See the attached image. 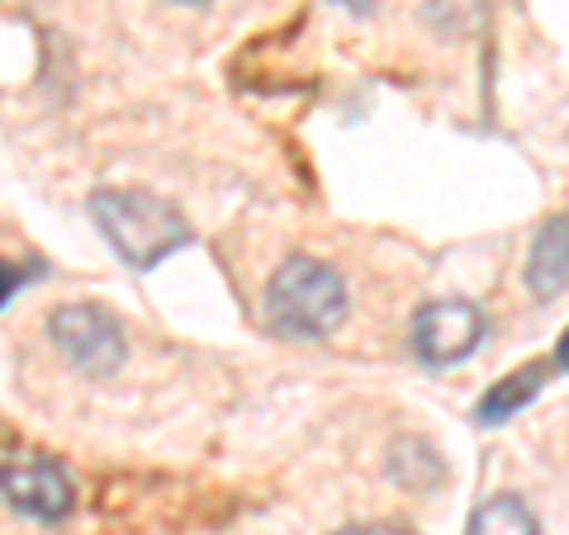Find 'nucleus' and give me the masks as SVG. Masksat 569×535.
I'll return each instance as SVG.
<instances>
[{
  "label": "nucleus",
  "mask_w": 569,
  "mask_h": 535,
  "mask_svg": "<svg viewBox=\"0 0 569 535\" xmlns=\"http://www.w3.org/2000/svg\"><path fill=\"white\" fill-rule=\"evenodd\" d=\"M186 6H200V0H186Z\"/></svg>",
  "instance_id": "14"
},
{
  "label": "nucleus",
  "mask_w": 569,
  "mask_h": 535,
  "mask_svg": "<svg viewBox=\"0 0 569 535\" xmlns=\"http://www.w3.org/2000/svg\"><path fill=\"white\" fill-rule=\"evenodd\" d=\"M527 290L537 299H560L569 290V213H556L531 242Z\"/></svg>",
  "instance_id": "6"
},
{
  "label": "nucleus",
  "mask_w": 569,
  "mask_h": 535,
  "mask_svg": "<svg viewBox=\"0 0 569 535\" xmlns=\"http://www.w3.org/2000/svg\"><path fill=\"white\" fill-rule=\"evenodd\" d=\"M266 317L284 336L323 342L347 317V284L332 265L313 256H290L266 284Z\"/></svg>",
  "instance_id": "2"
},
{
  "label": "nucleus",
  "mask_w": 569,
  "mask_h": 535,
  "mask_svg": "<svg viewBox=\"0 0 569 535\" xmlns=\"http://www.w3.org/2000/svg\"><path fill=\"white\" fill-rule=\"evenodd\" d=\"M389 474H395L403 488H432L441 478V455L427 441L403 436L395 451H389Z\"/></svg>",
  "instance_id": "9"
},
{
  "label": "nucleus",
  "mask_w": 569,
  "mask_h": 535,
  "mask_svg": "<svg viewBox=\"0 0 569 535\" xmlns=\"http://www.w3.org/2000/svg\"><path fill=\"white\" fill-rule=\"evenodd\" d=\"M0 497L33 516V522H62L77 507V484L71 474L48 455H14L0 465Z\"/></svg>",
  "instance_id": "4"
},
{
  "label": "nucleus",
  "mask_w": 569,
  "mask_h": 535,
  "mask_svg": "<svg viewBox=\"0 0 569 535\" xmlns=\"http://www.w3.org/2000/svg\"><path fill=\"white\" fill-rule=\"evenodd\" d=\"M347 10H356V14H366V10H376V0H342Z\"/></svg>",
  "instance_id": "13"
},
{
  "label": "nucleus",
  "mask_w": 569,
  "mask_h": 535,
  "mask_svg": "<svg viewBox=\"0 0 569 535\" xmlns=\"http://www.w3.org/2000/svg\"><path fill=\"white\" fill-rule=\"evenodd\" d=\"M48 336L71 365L81 374H96V380L114 374L123 365V355H129L123 327L104 309H96V303H67V309H58L48 317Z\"/></svg>",
  "instance_id": "3"
},
{
  "label": "nucleus",
  "mask_w": 569,
  "mask_h": 535,
  "mask_svg": "<svg viewBox=\"0 0 569 535\" xmlns=\"http://www.w3.org/2000/svg\"><path fill=\"white\" fill-rule=\"evenodd\" d=\"M91 213L133 271H152L190 242V223L181 219V209H171L148 190H100L91 200Z\"/></svg>",
  "instance_id": "1"
},
{
  "label": "nucleus",
  "mask_w": 569,
  "mask_h": 535,
  "mask_svg": "<svg viewBox=\"0 0 569 535\" xmlns=\"http://www.w3.org/2000/svg\"><path fill=\"white\" fill-rule=\"evenodd\" d=\"M466 535H537V516L522 497L512 493H498L489 503H479L470 516V531Z\"/></svg>",
  "instance_id": "8"
},
{
  "label": "nucleus",
  "mask_w": 569,
  "mask_h": 535,
  "mask_svg": "<svg viewBox=\"0 0 569 535\" xmlns=\"http://www.w3.org/2000/svg\"><path fill=\"white\" fill-rule=\"evenodd\" d=\"M556 370H569V327H565L560 346H556Z\"/></svg>",
  "instance_id": "12"
},
{
  "label": "nucleus",
  "mask_w": 569,
  "mask_h": 535,
  "mask_svg": "<svg viewBox=\"0 0 569 535\" xmlns=\"http://www.w3.org/2000/svg\"><path fill=\"white\" fill-rule=\"evenodd\" d=\"M337 535H418V531H408V526H389V522H376V526H347V531H337Z\"/></svg>",
  "instance_id": "11"
},
{
  "label": "nucleus",
  "mask_w": 569,
  "mask_h": 535,
  "mask_svg": "<svg viewBox=\"0 0 569 535\" xmlns=\"http://www.w3.org/2000/svg\"><path fill=\"white\" fill-rule=\"evenodd\" d=\"M485 342V313L466 299L422 303L413 317V351L422 365H460Z\"/></svg>",
  "instance_id": "5"
},
{
  "label": "nucleus",
  "mask_w": 569,
  "mask_h": 535,
  "mask_svg": "<svg viewBox=\"0 0 569 535\" xmlns=\"http://www.w3.org/2000/svg\"><path fill=\"white\" fill-rule=\"evenodd\" d=\"M24 284V275H20V265H10V261H0V309L14 299V290Z\"/></svg>",
  "instance_id": "10"
},
{
  "label": "nucleus",
  "mask_w": 569,
  "mask_h": 535,
  "mask_svg": "<svg viewBox=\"0 0 569 535\" xmlns=\"http://www.w3.org/2000/svg\"><path fill=\"white\" fill-rule=\"evenodd\" d=\"M550 380V361H531V365H522V370H512V374H503L485 398H479V407H475V422H485V426H498V422H512L522 413V407L541 394V384Z\"/></svg>",
  "instance_id": "7"
}]
</instances>
